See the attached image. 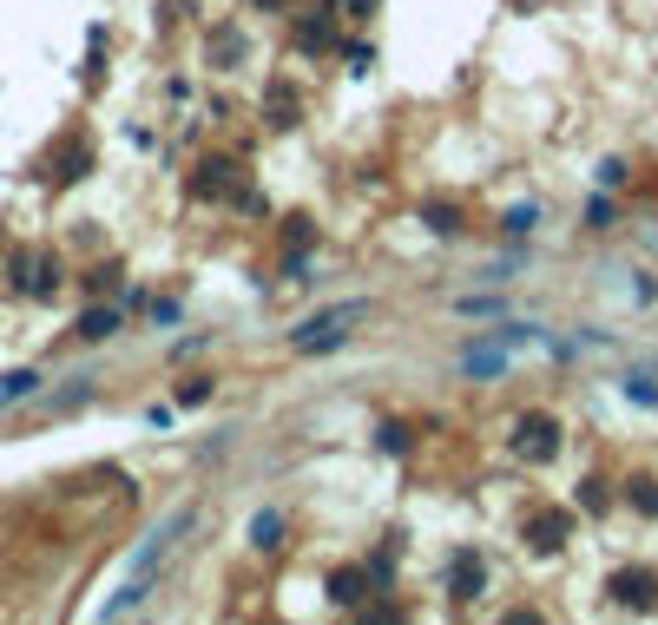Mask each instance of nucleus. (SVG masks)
<instances>
[{"instance_id": "nucleus-2", "label": "nucleus", "mask_w": 658, "mask_h": 625, "mask_svg": "<svg viewBox=\"0 0 658 625\" xmlns=\"http://www.w3.org/2000/svg\"><path fill=\"white\" fill-rule=\"evenodd\" d=\"M362 303H336V310H323L316 323L297 329V349H329V343H343V323H356Z\"/></svg>"}, {"instance_id": "nucleus-7", "label": "nucleus", "mask_w": 658, "mask_h": 625, "mask_svg": "<svg viewBox=\"0 0 658 625\" xmlns=\"http://www.w3.org/2000/svg\"><path fill=\"white\" fill-rule=\"evenodd\" d=\"M455 579H461V599H474V586H481V560H474V553H468V560L455 566Z\"/></svg>"}, {"instance_id": "nucleus-10", "label": "nucleus", "mask_w": 658, "mask_h": 625, "mask_svg": "<svg viewBox=\"0 0 658 625\" xmlns=\"http://www.w3.org/2000/svg\"><path fill=\"white\" fill-rule=\"evenodd\" d=\"M251 7H264V14H277V7H283V0H251Z\"/></svg>"}, {"instance_id": "nucleus-8", "label": "nucleus", "mask_w": 658, "mask_h": 625, "mask_svg": "<svg viewBox=\"0 0 658 625\" xmlns=\"http://www.w3.org/2000/svg\"><path fill=\"white\" fill-rule=\"evenodd\" d=\"M632 507H639V514H658V481H632Z\"/></svg>"}, {"instance_id": "nucleus-1", "label": "nucleus", "mask_w": 658, "mask_h": 625, "mask_svg": "<svg viewBox=\"0 0 658 625\" xmlns=\"http://www.w3.org/2000/svg\"><path fill=\"white\" fill-rule=\"evenodd\" d=\"M514 454H520V461H553V454H560V422H547V415H520Z\"/></svg>"}, {"instance_id": "nucleus-4", "label": "nucleus", "mask_w": 658, "mask_h": 625, "mask_svg": "<svg viewBox=\"0 0 658 625\" xmlns=\"http://www.w3.org/2000/svg\"><path fill=\"white\" fill-rule=\"evenodd\" d=\"M566 533H573V520H566V514H540V520H527V540H533L540 553H553Z\"/></svg>"}, {"instance_id": "nucleus-9", "label": "nucleus", "mask_w": 658, "mask_h": 625, "mask_svg": "<svg viewBox=\"0 0 658 625\" xmlns=\"http://www.w3.org/2000/svg\"><path fill=\"white\" fill-rule=\"evenodd\" d=\"M277 533H283L277 514H257V547H277Z\"/></svg>"}, {"instance_id": "nucleus-3", "label": "nucleus", "mask_w": 658, "mask_h": 625, "mask_svg": "<svg viewBox=\"0 0 658 625\" xmlns=\"http://www.w3.org/2000/svg\"><path fill=\"white\" fill-rule=\"evenodd\" d=\"M652 593H658V573H645V566H626V573H612V599L619 606H652Z\"/></svg>"}, {"instance_id": "nucleus-6", "label": "nucleus", "mask_w": 658, "mask_h": 625, "mask_svg": "<svg viewBox=\"0 0 658 625\" xmlns=\"http://www.w3.org/2000/svg\"><path fill=\"white\" fill-rule=\"evenodd\" d=\"M112 329H119L112 310H86V316H79V336H86V343H99V336H112Z\"/></svg>"}, {"instance_id": "nucleus-5", "label": "nucleus", "mask_w": 658, "mask_h": 625, "mask_svg": "<svg viewBox=\"0 0 658 625\" xmlns=\"http://www.w3.org/2000/svg\"><path fill=\"white\" fill-rule=\"evenodd\" d=\"M33 389H40V375H33V369L0 375V408H7V402H20V395H33Z\"/></svg>"}]
</instances>
